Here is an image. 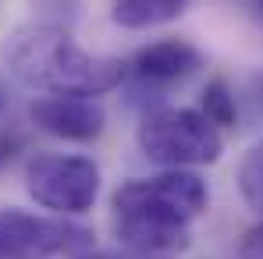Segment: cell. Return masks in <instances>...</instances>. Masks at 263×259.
<instances>
[{"instance_id":"5b68a950","label":"cell","mask_w":263,"mask_h":259,"mask_svg":"<svg viewBox=\"0 0 263 259\" xmlns=\"http://www.w3.org/2000/svg\"><path fill=\"white\" fill-rule=\"evenodd\" d=\"M82 224H71V216L29 213L18 206L0 210V259H57L71 256L89 245Z\"/></svg>"},{"instance_id":"30bf717a","label":"cell","mask_w":263,"mask_h":259,"mask_svg":"<svg viewBox=\"0 0 263 259\" xmlns=\"http://www.w3.org/2000/svg\"><path fill=\"white\" fill-rule=\"evenodd\" d=\"M25 142H29V135H25L18 114H14V103H11L7 89L0 86V167H11L18 160V153H25Z\"/></svg>"},{"instance_id":"9c48e42d","label":"cell","mask_w":263,"mask_h":259,"mask_svg":"<svg viewBox=\"0 0 263 259\" xmlns=\"http://www.w3.org/2000/svg\"><path fill=\"white\" fill-rule=\"evenodd\" d=\"M199 114H203V117H206L214 128H220V131L235 128V121H238L235 92H231V86H228L220 75H214V78L206 82L203 96H199Z\"/></svg>"},{"instance_id":"8fae6325","label":"cell","mask_w":263,"mask_h":259,"mask_svg":"<svg viewBox=\"0 0 263 259\" xmlns=\"http://www.w3.org/2000/svg\"><path fill=\"white\" fill-rule=\"evenodd\" d=\"M235 181H238V192H242L246 206L256 216H263V142H256V146L242 156Z\"/></svg>"},{"instance_id":"ba28073f","label":"cell","mask_w":263,"mask_h":259,"mask_svg":"<svg viewBox=\"0 0 263 259\" xmlns=\"http://www.w3.org/2000/svg\"><path fill=\"white\" fill-rule=\"evenodd\" d=\"M185 7H189V0H114L110 18L121 29L142 32V29H157V25L181 18Z\"/></svg>"},{"instance_id":"8992f818","label":"cell","mask_w":263,"mask_h":259,"mask_svg":"<svg viewBox=\"0 0 263 259\" xmlns=\"http://www.w3.org/2000/svg\"><path fill=\"white\" fill-rule=\"evenodd\" d=\"M32 125L64 142H96L107 128V110L92 96H57L43 92L29 107Z\"/></svg>"},{"instance_id":"7a4b0ae2","label":"cell","mask_w":263,"mask_h":259,"mask_svg":"<svg viewBox=\"0 0 263 259\" xmlns=\"http://www.w3.org/2000/svg\"><path fill=\"white\" fill-rule=\"evenodd\" d=\"M4 61L11 75L29 89L57 92V96H103L125 82V61L89 53L75 36L53 22L22 25L7 46Z\"/></svg>"},{"instance_id":"52a82bcc","label":"cell","mask_w":263,"mask_h":259,"mask_svg":"<svg viewBox=\"0 0 263 259\" xmlns=\"http://www.w3.org/2000/svg\"><path fill=\"white\" fill-rule=\"evenodd\" d=\"M199 68H203V53L189 39H157V43L135 50L125 61V75H132L139 86H153V89L181 86Z\"/></svg>"},{"instance_id":"7c38bea8","label":"cell","mask_w":263,"mask_h":259,"mask_svg":"<svg viewBox=\"0 0 263 259\" xmlns=\"http://www.w3.org/2000/svg\"><path fill=\"white\" fill-rule=\"evenodd\" d=\"M242 256L246 259H263V224L246 231V242H242Z\"/></svg>"},{"instance_id":"277c9868","label":"cell","mask_w":263,"mask_h":259,"mask_svg":"<svg viewBox=\"0 0 263 259\" xmlns=\"http://www.w3.org/2000/svg\"><path fill=\"white\" fill-rule=\"evenodd\" d=\"M100 164L82 153H32L25 164V192L53 216H82L100 195Z\"/></svg>"},{"instance_id":"3957f363","label":"cell","mask_w":263,"mask_h":259,"mask_svg":"<svg viewBox=\"0 0 263 259\" xmlns=\"http://www.w3.org/2000/svg\"><path fill=\"white\" fill-rule=\"evenodd\" d=\"M139 149L160 167H206L224 153V135L192 107H157L135 131Z\"/></svg>"},{"instance_id":"6da1fadb","label":"cell","mask_w":263,"mask_h":259,"mask_svg":"<svg viewBox=\"0 0 263 259\" xmlns=\"http://www.w3.org/2000/svg\"><path fill=\"white\" fill-rule=\"evenodd\" d=\"M210 188L196 171L164 167L153 177H132L110 195V224L121 249L175 259L192 245V224L206 213Z\"/></svg>"},{"instance_id":"4fadbf2b","label":"cell","mask_w":263,"mask_h":259,"mask_svg":"<svg viewBox=\"0 0 263 259\" xmlns=\"http://www.w3.org/2000/svg\"><path fill=\"white\" fill-rule=\"evenodd\" d=\"M110 259H167V256H149V252H132V249H121L118 256L110 252Z\"/></svg>"},{"instance_id":"5bb4252c","label":"cell","mask_w":263,"mask_h":259,"mask_svg":"<svg viewBox=\"0 0 263 259\" xmlns=\"http://www.w3.org/2000/svg\"><path fill=\"white\" fill-rule=\"evenodd\" d=\"M68 259H110V252H82L79 249V252H71Z\"/></svg>"},{"instance_id":"9a60e30c","label":"cell","mask_w":263,"mask_h":259,"mask_svg":"<svg viewBox=\"0 0 263 259\" xmlns=\"http://www.w3.org/2000/svg\"><path fill=\"white\" fill-rule=\"evenodd\" d=\"M253 14H256V18L263 22V0H253Z\"/></svg>"}]
</instances>
